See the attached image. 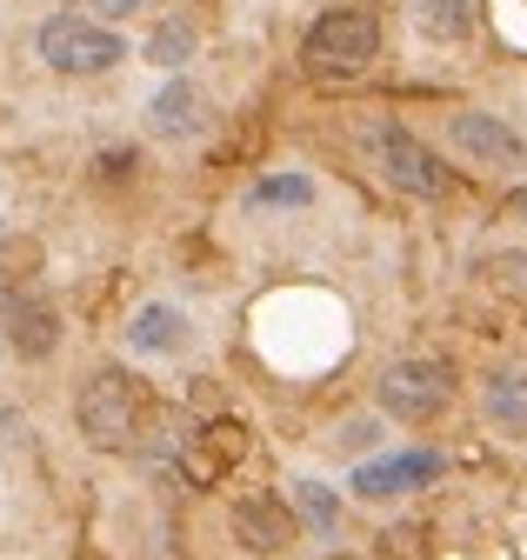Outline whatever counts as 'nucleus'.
Here are the masks:
<instances>
[{"instance_id":"nucleus-1","label":"nucleus","mask_w":527,"mask_h":560,"mask_svg":"<svg viewBox=\"0 0 527 560\" xmlns=\"http://www.w3.org/2000/svg\"><path fill=\"white\" fill-rule=\"evenodd\" d=\"M374 60H380V14L374 8H327L301 40V74L320 88L361 81Z\"/></svg>"},{"instance_id":"nucleus-2","label":"nucleus","mask_w":527,"mask_h":560,"mask_svg":"<svg viewBox=\"0 0 527 560\" xmlns=\"http://www.w3.org/2000/svg\"><path fill=\"white\" fill-rule=\"evenodd\" d=\"M74 420H81L87 447L127 454V447L141 441L148 394H141V381L127 374V368H101V374H87V387H81V400H74Z\"/></svg>"},{"instance_id":"nucleus-3","label":"nucleus","mask_w":527,"mask_h":560,"mask_svg":"<svg viewBox=\"0 0 527 560\" xmlns=\"http://www.w3.org/2000/svg\"><path fill=\"white\" fill-rule=\"evenodd\" d=\"M40 60L54 74H107L127 60V40L114 27H94L87 14H54L40 27Z\"/></svg>"},{"instance_id":"nucleus-4","label":"nucleus","mask_w":527,"mask_h":560,"mask_svg":"<svg viewBox=\"0 0 527 560\" xmlns=\"http://www.w3.org/2000/svg\"><path fill=\"white\" fill-rule=\"evenodd\" d=\"M374 161H380V174L401 187V194H414V200H441L454 180H447V167H441V154L434 148H421V140L401 127V120H380L374 127Z\"/></svg>"},{"instance_id":"nucleus-5","label":"nucleus","mask_w":527,"mask_h":560,"mask_svg":"<svg viewBox=\"0 0 527 560\" xmlns=\"http://www.w3.org/2000/svg\"><path fill=\"white\" fill-rule=\"evenodd\" d=\"M380 413H394V420H434L447 400H454V368L447 361H394L387 374H380Z\"/></svg>"},{"instance_id":"nucleus-6","label":"nucleus","mask_w":527,"mask_h":560,"mask_svg":"<svg viewBox=\"0 0 527 560\" xmlns=\"http://www.w3.org/2000/svg\"><path fill=\"white\" fill-rule=\"evenodd\" d=\"M441 474H447L441 454L401 447V454H380V460L354 467V494H361V501H394V494H414V487H434Z\"/></svg>"},{"instance_id":"nucleus-7","label":"nucleus","mask_w":527,"mask_h":560,"mask_svg":"<svg viewBox=\"0 0 527 560\" xmlns=\"http://www.w3.org/2000/svg\"><path fill=\"white\" fill-rule=\"evenodd\" d=\"M447 140L468 161H488V167H520L527 161V140L501 120V114H488V107H460L454 120H447Z\"/></svg>"},{"instance_id":"nucleus-8","label":"nucleus","mask_w":527,"mask_h":560,"mask_svg":"<svg viewBox=\"0 0 527 560\" xmlns=\"http://www.w3.org/2000/svg\"><path fill=\"white\" fill-rule=\"evenodd\" d=\"M0 327H8V347L21 361H47L60 347V314L27 288H0Z\"/></svg>"},{"instance_id":"nucleus-9","label":"nucleus","mask_w":527,"mask_h":560,"mask_svg":"<svg viewBox=\"0 0 527 560\" xmlns=\"http://www.w3.org/2000/svg\"><path fill=\"white\" fill-rule=\"evenodd\" d=\"M247 460V428L241 420H208L201 434H187V454H180V474L194 480V487H214L227 467H241Z\"/></svg>"},{"instance_id":"nucleus-10","label":"nucleus","mask_w":527,"mask_h":560,"mask_svg":"<svg viewBox=\"0 0 527 560\" xmlns=\"http://www.w3.org/2000/svg\"><path fill=\"white\" fill-rule=\"evenodd\" d=\"M234 540L247 553H281L294 540V514L274 501V494H241L234 501Z\"/></svg>"},{"instance_id":"nucleus-11","label":"nucleus","mask_w":527,"mask_h":560,"mask_svg":"<svg viewBox=\"0 0 527 560\" xmlns=\"http://www.w3.org/2000/svg\"><path fill=\"white\" fill-rule=\"evenodd\" d=\"M180 340H187V314H180L174 301H148L134 320H127V347H134V354H148V361L180 354Z\"/></svg>"},{"instance_id":"nucleus-12","label":"nucleus","mask_w":527,"mask_h":560,"mask_svg":"<svg viewBox=\"0 0 527 560\" xmlns=\"http://www.w3.org/2000/svg\"><path fill=\"white\" fill-rule=\"evenodd\" d=\"M148 127H154L161 140H187V133H201V88H194L187 74H174V81L154 94Z\"/></svg>"},{"instance_id":"nucleus-13","label":"nucleus","mask_w":527,"mask_h":560,"mask_svg":"<svg viewBox=\"0 0 527 560\" xmlns=\"http://www.w3.org/2000/svg\"><path fill=\"white\" fill-rule=\"evenodd\" d=\"M414 27L428 40H468L481 27V0H414Z\"/></svg>"},{"instance_id":"nucleus-14","label":"nucleus","mask_w":527,"mask_h":560,"mask_svg":"<svg viewBox=\"0 0 527 560\" xmlns=\"http://www.w3.org/2000/svg\"><path fill=\"white\" fill-rule=\"evenodd\" d=\"M488 420L501 434H527V374H494L488 381Z\"/></svg>"},{"instance_id":"nucleus-15","label":"nucleus","mask_w":527,"mask_h":560,"mask_svg":"<svg viewBox=\"0 0 527 560\" xmlns=\"http://www.w3.org/2000/svg\"><path fill=\"white\" fill-rule=\"evenodd\" d=\"M148 60L167 67V74H180V67L194 60V21H161V27L148 34Z\"/></svg>"},{"instance_id":"nucleus-16","label":"nucleus","mask_w":527,"mask_h":560,"mask_svg":"<svg viewBox=\"0 0 527 560\" xmlns=\"http://www.w3.org/2000/svg\"><path fill=\"white\" fill-rule=\"evenodd\" d=\"M294 508L314 534H341V501H335V487H320V480H294Z\"/></svg>"},{"instance_id":"nucleus-17","label":"nucleus","mask_w":527,"mask_h":560,"mask_svg":"<svg viewBox=\"0 0 527 560\" xmlns=\"http://www.w3.org/2000/svg\"><path fill=\"white\" fill-rule=\"evenodd\" d=\"M254 207H314V180L307 174H268L254 187Z\"/></svg>"},{"instance_id":"nucleus-18","label":"nucleus","mask_w":527,"mask_h":560,"mask_svg":"<svg viewBox=\"0 0 527 560\" xmlns=\"http://www.w3.org/2000/svg\"><path fill=\"white\" fill-rule=\"evenodd\" d=\"M148 0H87V21L94 27H114V21H127V14H141Z\"/></svg>"},{"instance_id":"nucleus-19","label":"nucleus","mask_w":527,"mask_h":560,"mask_svg":"<svg viewBox=\"0 0 527 560\" xmlns=\"http://www.w3.org/2000/svg\"><path fill=\"white\" fill-rule=\"evenodd\" d=\"M94 167H101V180H120V174H134V148H107Z\"/></svg>"},{"instance_id":"nucleus-20","label":"nucleus","mask_w":527,"mask_h":560,"mask_svg":"<svg viewBox=\"0 0 527 560\" xmlns=\"http://www.w3.org/2000/svg\"><path fill=\"white\" fill-rule=\"evenodd\" d=\"M341 441H348V447H354V454H361V447H374V441H380V428H374V420H361V428H348V434H341Z\"/></svg>"},{"instance_id":"nucleus-21","label":"nucleus","mask_w":527,"mask_h":560,"mask_svg":"<svg viewBox=\"0 0 527 560\" xmlns=\"http://www.w3.org/2000/svg\"><path fill=\"white\" fill-rule=\"evenodd\" d=\"M494 273H507L514 288H527V260H520V254H501V260H494Z\"/></svg>"},{"instance_id":"nucleus-22","label":"nucleus","mask_w":527,"mask_h":560,"mask_svg":"<svg viewBox=\"0 0 527 560\" xmlns=\"http://www.w3.org/2000/svg\"><path fill=\"white\" fill-rule=\"evenodd\" d=\"M520 214H527V194H520Z\"/></svg>"}]
</instances>
